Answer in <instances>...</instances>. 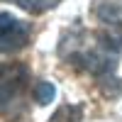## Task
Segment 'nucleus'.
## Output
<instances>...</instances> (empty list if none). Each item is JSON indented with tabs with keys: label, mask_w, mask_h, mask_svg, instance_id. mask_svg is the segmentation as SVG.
<instances>
[{
	"label": "nucleus",
	"mask_w": 122,
	"mask_h": 122,
	"mask_svg": "<svg viewBox=\"0 0 122 122\" xmlns=\"http://www.w3.org/2000/svg\"><path fill=\"white\" fill-rule=\"evenodd\" d=\"M10 3L20 5L22 10H29V12H46V10L56 7L61 0H10Z\"/></svg>",
	"instance_id": "423d86ee"
},
{
	"label": "nucleus",
	"mask_w": 122,
	"mask_h": 122,
	"mask_svg": "<svg viewBox=\"0 0 122 122\" xmlns=\"http://www.w3.org/2000/svg\"><path fill=\"white\" fill-rule=\"evenodd\" d=\"M95 17L105 25H122V0H100L95 5Z\"/></svg>",
	"instance_id": "20e7f679"
},
{
	"label": "nucleus",
	"mask_w": 122,
	"mask_h": 122,
	"mask_svg": "<svg viewBox=\"0 0 122 122\" xmlns=\"http://www.w3.org/2000/svg\"><path fill=\"white\" fill-rule=\"evenodd\" d=\"M54 98H56V90H54L51 83H46V81L37 83V88H34V100H37L39 105H49Z\"/></svg>",
	"instance_id": "0eeeda50"
},
{
	"label": "nucleus",
	"mask_w": 122,
	"mask_h": 122,
	"mask_svg": "<svg viewBox=\"0 0 122 122\" xmlns=\"http://www.w3.org/2000/svg\"><path fill=\"white\" fill-rule=\"evenodd\" d=\"M32 39V25L10 12H0V54H15Z\"/></svg>",
	"instance_id": "7ed1b4c3"
},
{
	"label": "nucleus",
	"mask_w": 122,
	"mask_h": 122,
	"mask_svg": "<svg viewBox=\"0 0 122 122\" xmlns=\"http://www.w3.org/2000/svg\"><path fill=\"white\" fill-rule=\"evenodd\" d=\"M122 54V34L120 32H68L61 42V56L71 61L76 68H83L95 78L112 81L115 68Z\"/></svg>",
	"instance_id": "f257e3e1"
},
{
	"label": "nucleus",
	"mask_w": 122,
	"mask_h": 122,
	"mask_svg": "<svg viewBox=\"0 0 122 122\" xmlns=\"http://www.w3.org/2000/svg\"><path fill=\"white\" fill-rule=\"evenodd\" d=\"M81 120H83V107L81 105H61L49 122H81Z\"/></svg>",
	"instance_id": "39448f33"
},
{
	"label": "nucleus",
	"mask_w": 122,
	"mask_h": 122,
	"mask_svg": "<svg viewBox=\"0 0 122 122\" xmlns=\"http://www.w3.org/2000/svg\"><path fill=\"white\" fill-rule=\"evenodd\" d=\"M29 71L25 64H0V115L12 117L25 107Z\"/></svg>",
	"instance_id": "f03ea898"
}]
</instances>
